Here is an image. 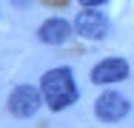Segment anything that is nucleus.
<instances>
[{
    "mask_svg": "<svg viewBox=\"0 0 134 128\" xmlns=\"http://www.w3.org/2000/svg\"><path fill=\"white\" fill-rule=\"evenodd\" d=\"M40 91H43V100L52 111H63L69 108L71 102H77V83H74V71L69 66H57L49 68L43 80H40Z\"/></svg>",
    "mask_w": 134,
    "mask_h": 128,
    "instance_id": "f257e3e1",
    "label": "nucleus"
},
{
    "mask_svg": "<svg viewBox=\"0 0 134 128\" xmlns=\"http://www.w3.org/2000/svg\"><path fill=\"white\" fill-rule=\"evenodd\" d=\"M43 91L40 88H34V85H14V91L9 94V114L12 117H17V120H29V117H34L37 114V108L43 105Z\"/></svg>",
    "mask_w": 134,
    "mask_h": 128,
    "instance_id": "f03ea898",
    "label": "nucleus"
},
{
    "mask_svg": "<svg viewBox=\"0 0 134 128\" xmlns=\"http://www.w3.org/2000/svg\"><path fill=\"white\" fill-rule=\"evenodd\" d=\"M129 111H131V102L120 91H103L94 100V117L100 123H120L129 117Z\"/></svg>",
    "mask_w": 134,
    "mask_h": 128,
    "instance_id": "7ed1b4c3",
    "label": "nucleus"
},
{
    "mask_svg": "<svg viewBox=\"0 0 134 128\" xmlns=\"http://www.w3.org/2000/svg\"><path fill=\"white\" fill-rule=\"evenodd\" d=\"M108 28H111V23H108L106 14L100 11V6H86L80 14L74 17V31L80 37H86V40H103L108 34Z\"/></svg>",
    "mask_w": 134,
    "mask_h": 128,
    "instance_id": "20e7f679",
    "label": "nucleus"
},
{
    "mask_svg": "<svg viewBox=\"0 0 134 128\" xmlns=\"http://www.w3.org/2000/svg\"><path fill=\"white\" fill-rule=\"evenodd\" d=\"M129 77V60L123 57H106L91 68V83L94 85H114Z\"/></svg>",
    "mask_w": 134,
    "mask_h": 128,
    "instance_id": "39448f33",
    "label": "nucleus"
},
{
    "mask_svg": "<svg viewBox=\"0 0 134 128\" xmlns=\"http://www.w3.org/2000/svg\"><path fill=\"white\" fill-rule=\"evenodd\" d=\"M71 31H74V23L63 20V17H49L46 23L40 26L37 37H40L43 43H49V46H60V43H66V40L71 37Z\"/></svg>",
    "mask_w": 134,
    "mask_h": 128,
    "instance_id": "423d86ee",
    "label": "nucleus"
},
{
    "mask_svg": "<svg viewBox=\"0 0 134 128\" xmlns=\"http://www.w3.org/2000/svg\"><path fill=\"white\" fill-rule=\"evenodd\" d=\"M83 6H103V3H108V0H80Z\"/></svg>",
    "mask_w": 134,
    "mask_h": 128,
    "instance_id": "0eeeda50",
    "label": "nucleus"
}]
</instances>
